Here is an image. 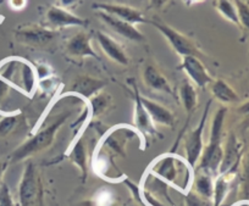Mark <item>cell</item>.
<instances>
[{
  "label": "cell",
  "instance_id": "ac0fdd59",
  "mask_svg": "<svg viewBox=\"0 0 249 206\" xmlns=\"http://www.w3.org/2000/svg\"><path fill=\"white\" fill-rule=\"evenodd\" d=\"M18 78L20 81V83H18V89H21V92L25 93L26 95L35 94L36 88L38 86L37 73H36L35 66L31 62H28L27 60L21 59Z\"/></svg>",
  "mask_w": 249,
  "mask_h": 206
},
{
  "label": "cell",
  "instance_id": "4dcf8cb0",
  "mask_svg": "<svg viewBox=\"0 0 249 206\" xmlns=\"http://www.w3.org/2000/svg\"><path fill=\"white\" fill-rule=\"evenodd\" d=\"M35 69H36V73H37L38 81L44 80V78H48V77H52L53 70L49 67V65L37 64L35 66Z\"/></svg>",
  "mask_w": 249,
  "mask_h": 206
},
{
  "label": "cell",
  "instance_id": "836d02e7",
  "mask_svg": "<svg viewBox=\"0 0 249 206\" xmlns=\"http://www.w3.org/2000/svg\"><path fill=\"white\" fill-rule=\"evenodd\" d=\"M170 0H149V5L152 9H155V10H161L165 6L167 5Z\"/></svg>",
  "mask_w": 249,
  "mask_h": 206
},
{
  "label": "cell",
  "instance_id": "cb8c5ba5",
  "mask_svg": "<svg viewBox=\"0 0 249 206\" xmlns=\"http://www.w3.org/2000/svg\"><path fill=\"white\" fill-rule=\"evenodd\" d=\"M212 176L213 174L200 170V173H198L195 179V188L197 194L208 200L213 199V193H214V183H213Z\"/></svg>",
  "mask_w": 249,
  "mask_h": 206
},
{
  "label": "cell",
  "instance_id": "52a82bcc",
  "mask_svg": "<svg viewBox=\"0 0 249 206\" xmlns=\"http://www.w3.org/2000/svg\"><path fill=\"white\" fill-rule=\"evenodd\" d=\"M45 21L53 30L66 27H87L89 22L86 18L80 17L69 11L68 9H64L59 5H53L48 8L45 13Z\"/></svg>",
  "mask_w": 249,
  "mask_h": 206
},
{
  "label": "cell",
  "instance_id": "603a6c76",
  "mask_svg": "<svg viewBox=\"0 0 249 206\" xmlns=\"http://www.w3.org/2000/svg\"><path fill=\"white\" fill-rule=\"evenodd\" d=\"M112 105V98L109 93L102 92L97 93L89 99V114L90 119H97L105 114L107 110H109Z\"/></svg>",
  "mask_w": 249,
  "mask_h": 206
},
{
  "label": "cell",
  "instance_id": "30bf717a",
  "mask_svg": "<svg viewBox=\"0 0 249 206\" xmlns=\"http://www.w3.org/2000/svg\"><path fill=\"white\" fill-rule=\"evenodd\" d=\"M98 16H99L100 20L110 28V30L114 31L115 33H117L119 35H121L124 39L130 40L133 43H142L145 40V37L143 35V33L136 27L132 23H128L124 20H120V18L115 17V16L109 15L107 13H103V11H97Z\"/></svg>",
  "mask_w": 249,
  "mask_h": 206
},
{
  "label": "cell",
  "instance_id": "e0dca14e",
  "mask_svg": "<svg viewBox=\"0 0 249 206\" xmlns=\"http://www.w3.org/2000/svg\"><path fill=\"white\" fill-rule=\"evenodd\" d=\"M141 100L142 104L144 105L145 110L149 114L150 119L154 122V124H160V126L165 127H172L175 124V115L167 109L164 105L159 104V103L154 102V100L145 98L141 95Z\"/></svg>",
  "mask_w": 249,
  "mask_h": 206
},
{
  "label": "cell",
  "instance_id": "44dd1931",
  "mask_svg": "<svg viewBox=\"0 0 249 206\" xmlns=\"http://www.w3.org/2000/svg\"><path fill=\"white\" fill-rule=\"evenodd\" d=\"M69 159L80 169L81 178L82 182H86L88 176V167H87V148H86L83 138H78L75 144L71 147L69 152Z\"/></svg>",
  "mask_w": 249,
  "mask_h": 206
},
{
  "label": "cell",
  "instance_id": "d6986e66",
  "mask_svg": "<svg viewBox=\"0 0 249 206\" xmlns=\"http://www.w3.org/2000/svg\"><path fill=\"white\" fill-rule=\"evenodd\" d=\"M239 157H241V147L234 134H230L226 149L224 150V157L220 165L219 173H232L238 165Z\"/></svg>",
  "mask_w": 249,
  "mask_h": 206
},
{
  "label": "cell",
  "instance_id": "1f68e13d",
  "mask_svg": "<svg viewBox=\"0 0 249 206\" xmlns=\"http://www.w3.org/2000/svg\"><path fill=\"white\" fill-rule=\"evenodd\" d=\"M208 199L202 198L200 195H188L187 196V206H210Z\"/></svg>",
  "mask_w": 249,
  "mask_h": 206
},
{
  "label": "cell",
  "instance_id": "d590c367",
  "mask_svg": "<svg viewBox=\"0 0 249 206\" xmlns=\"http://www.w3.org/2000/svg\"><path fill=\"white\" fill-rule=\"evenodd\" d=\"M9 159H3V157H0V184L3 183V177L5 174L6 169H8L9 165Z\"/></svg>",
  "mask_w": 249,
  "mask_h": 206
},
{
  "label": "cell",
  "instance_id": "4316f807",
  "mask_svg": "<svg viewBox=\"0 0 249 206\" xmlns=\"http://www.w3.org/2000/svg\"><path fill=\"white\" fill-rule=\"evenodd\" d=\"M20 111L5 112L0 119V138L8 137L16 128L20 120Z\"/></svg>",
  "mask_w": 249,
  "mask_h": 206
},
{
  "label": "cell",
  "instance_id": "2e32d148",
  "mask_svg": "<svg viewBox=\"0 0 249 206\" xmlns=\"http://www.w3.org/2000/svg\"><path fill=\"white\" fill-rule=\"evenodd\" d=\"M178 162V160L172 155L159 157L153 165L152 173H154L164 182L176 183L177 177H178V166H177Z\"/></svg>",
  "mask_w": 249,
  "mask_h": 206
},
{
  "label": "cell",
  "instance_id": "8fae6325",
  "mask_svg": "<svg viewBox=\"0 0 249 206\" xmlns=\"http://www.w3.org/2000/svg\"><path fill=\"white\" fill-rule=\"evenodd\" d=\"M66 52L73 57H93V59L100 60L98 52L93 49L92 47V37L88 32L81 31L73 34L70 39L68 40L65 47Z\"/></svg>",
  "mask_w": 249,
  "mask_h": 206
},
{
  "label": "cell",
  "instance_id": "83f0119b",
  "mask_svg": "<svg viewBox=\"0 0 249 206\" xmlns=\"http://www.w3.org/2000/svg\"><path fill=\"white\" fill-rule=\"evenodd\" d=\"M238 20L241 27H243L249 33V1L246 0H234Z\"/></svg>",
  "mask_w": 249,
  "mask_h": 206
},
{
  "label": "cell",
  "instance_id": "5b68a950",
  "mask_svg": "<svg viewBox=\"0 0 249 206\" xmlns=\"http://www.w3.org/2000/svg\"><path fill=\"white\" fill-rule=\"evenodd\" d=\"M59 32L50 27L38 25L21 26L15 31L16 42L33 48H45L57 39Z\"/></svg>",
  "mask_w": 249,
  "mask_h": 206
},
{
  "label": "cell",
  "instance_id": "8992f818",
  "mask_svg": "<svg viewBox=\"0 0 249 206\" xmlns=\"http://www.w3.org/2000/svg\"><path fill=\"white\" fill-rule=\"evenodd\" d=\"M212 103L213 100L208 102L199 123L197 124V127L186 138V144H184V147H186V159L191 167H195L197 165V162L200 159V155L203 153V149H204V147H203V133H204V128L205 124H207L208 115H209Z\"/></svg>",
  "mask_w": 249,
  "mask_h": 206
},
{
  "label": "cell",
  "instance_id": "9c48e42d",
  "mask_svg": "<svg viewBox=\"0 0 249 206\" xmlns=\"http://www.w3.org/2000/svg\"><path fill=\"white\" fill-rule=\"evenodd\" d=\"M93 9L97 11H103L109 15L124 20L132 25H140V23H148L147 17L144 14L138 9L132 8L128 5H122V4H112V3H95L93 4Z\"/></svg>",
  "mask_w": 249,
  "mask_h": 206
},
{
  "label": "cell",
  "instance_id": "7a4b0ae2",
  "mask_svg": "<svg viewBox=\"0 0 249 206\" xmlns=\"http://www.w3.org/2000/svg\"><path fill=\"white\" fill-rule=\"evenodd\" d=\"M227 109L225 106L220 107L214 115L210 128L209 144L203 149L199 159V170L208 172L210 174L219 173L220 165L224 157V149H222V129H224L225 119H226Z\"/></svg>",
  "mask_w": 249,
  "mask_h": 206
},
{
  "label": "cell",
  "instance_id": "ba28073f",
  "mask_svg": "<svg viewBox=\"0 0 249 206\" xmlns=\"http://www.w3.org/2000/svg\"><path fill=\"white\" fill-rule=\"evenodd\" d=\"M181 69L186 72L191 82L196 86V87L204 89L210 83L213 82V77L209 73L207 67L202 62L200 57L193 56V55H187V56L182 57Z\"/></svg>",
  "mask_w": 249,
  "mask_h": 206
},
{
  "label": "cell",
  "instance_id": "7c38bea8",
  "mask_svg": "<svg viewBox=\"0 0 249 206\" xmlns=\"http://www.w3.org/2000/svg\"><path fill=\"white\" fill-rule=\"evenodd\" d=\"M107 82L92 76H80L76 78L68 90V95H78L89 100L93 95L102 92L107 87Z\"/></svg>",
  "mask_w": 249,
  "mask_h": 206
},
{
  "label": "cell",
  "instance_id": "e575fe53",
  "mask_svg": "<svg viewBox=\"0 0 249 206\" xmlns=\"http://www.w3.org/2000/svg\"><path fill=\"white\" fill-rule=\"evenodd\" d=\"M81 0H57V3H59V6H61V8L64 9H71L73 8V6L77 5L78 3H80Z\"/></svg>",
  "mask_w": 249,
  "mask_h": 206
},
{
  "label": "cell",
  "instance_id": "d4e9b609",
  "mask_svg": "<svg viewBox=\"0 0 249 206\" xmlns=\"http://www.w3.org/2000/svg\"><path fill=\"white\" fill-rule=\"evenodd\" d=\"M215 9H216L217 13H219L225 20L233 23L237 27H241L236 5H234V3H232L231 0H216V1H215Z\"/></svg>",
  "mask_w": 249,
  "mask_h": 206
},
{
  "label": "cell",
  "instance_id": "f546056e",
  "mask_svg": "<svg viewBox=\"0 0 249 206\" xmlns=\"http://www.w3.org/2000/svg\"><path fill=\"white\" fill-rule=\"evenodd\" d=\"M11 87H13L11 83H9L8 81H5L4 78L0 77V112H3L4 104H5L6 100H8Z\"/></svg>",
  "mask_w": 249,
  "mask_h": 206
},
{
  "label": "cell",
  "instance_id": "ffe728a7",
  "mask_svg": "<svg viewBox=\"0 0 249 206\" xmlns=\"http://www.w3.org/2000/svg\"><path fill=\"white\" fill-rule=\"evenodd\" d=\"M210 90L217 102L224 105H232L239 103V95L236 90L224 80H214L210 83Z\"/></svg>",
  "mask_w": 249,
  "mask_h": 206
},
{
  "label": "cell",
  "instance_id": "d6a6232c",
  "mask_svg": "<svg viewBox=\"0 0 249 206\" xmlns=\"http://www.w3.org/2000/svg\"><path fill=\"white\" fill-rule=\"evenodd\" d=\"M26 4H27V0H9V5L13 10L20 11L22 9H25Z\"/></svg>",
  "mask_w": 249,
  "mask_h": 206
},
{
  "label": "cell",
  "instance_id": "74e56055",
  "mask_svg": "<svg viewBox=\"0 0 249 206\" xmlns=\"http://www.w3.org/2000/svg\"><path fill=\"white\" fill-rule=\"evenodd\" d=\"M244 178H246V183H247L246 189H249V154L246 160V165H244Z\"/></svg>",
  "mask_w": 249,
  "mask_h": 206
},
{
  "label": "cell",
  "instance_id": "5bb4252c",
  "mask_svg": "<svg viewBox=\"0 0 249 206\" xmlns=\"http://www.w3.org/2000/svg\"><path fill=\"white\" fill-rule=\"evenodd\" d=\"M95 38H97L98 44L100 45L104 54L110 60H112L116 64L122 65V66H127L130 64V60H128V56L126 54V52H124V49L114 38L110 37L107 33L102 32V31H97L95 32Z\"/></svg>",
  "mask_w": 249,
  "mask_h": 206
},
{
  "label": "cell",
  "instance_id": "9a60e30c",
  "mask_svg": "<svg viewBox=\"0 0 249 206\" xmlns=\"http://www.w3.org/2000/svg\"><path fill=\"white\" fill-rule=\"evenodd\" d=\"M143 80H144L145 85L152 90L165 93V94L175 97V93L167 78L158 70V67L154 66V65H145L144 69H143Z\"/></svg>",
  "mask_w": 249,
  "mask_h": 206
},
{
  "label": "cell",
  "instance_id": "f1b7e54d",
  "mask_svg": "<svg viewBox=\"0 0 249 206\" xmlns=\"http://www.w3.org/2000/svg\"><path fill=\"white\" fill-rule=\"evenodd\" d=\"M0 206H15L10 188L4 182L0 184Z\"/></svg>",
  "mask_w": 249,
  "mask_h": 206
},
{
  "label": "cell",
  "instance_id": "f35d334b",
  "mask_svg": "<svg viewBox=\"0 0 249 206\" xmlns=\"http://www.w3.org/2000/svg\"><path fill=\"white\" fill-rule=\"evenodd\" d=\"M203 1H204V0H183V3L188 6L196 5V4H200L203 3Z\"/></svg>",
  "mask_w": 249,
  "mask_h": 206
},
{
  "label": "cell",
  "instance_id": "6da1fadb",
  "mask_svg": "<svg viewBox=\"0 0 249 206\" xmlns=\"http://www.w3.org/2000/svg\"><path fill=\"white\" fill-rule=\"evenodd\" d=\"M70 112H62V114L57 115L53 120L52 123L40 128L37 133H35L31 137L30 139H27L20 147L16 148L11 153L10 156H9V161L13 162V164L21 162L23 160L28 159V157L33 156L35 154L43 152L47 148H49L52 143L54 142L55 136L59 132V129L61 128L62 124L65 123L66 120L70 117Z\"/></svg>",
  "mask_w": 249,
  "mask_h": 206
},
{
  "label": "cell",
  "instance_id": "484cf974",
  "mask_svg": "<svg viewBox=\"0 0 249 206\" xmlns=\"http://www.w3.org/2000/svg\"><path fill=\"white\" fill-rule=\"evenodd\" d=\"M230 173H220L214 183V193H213V206H220L226 198L230 189Z\"/></svg>",
  "mask_w": 249,
  "mask_h": 206
},
{
  "label": "cell",
  "instance_id": "8d00e7d4",
  "mask_svg": "<svg viewBox=\"0 0 249 206\" xmlns=\"http://www.w3.org/2000/svg\"><path fill=\"white\" fill-rule=\"evenodd\" d=\"M238 112L241 115H243L244 117H247V120H249V100H247L246 103H243L242 105H239Z\"/></svg>",
  "mask_w": 249,
  "mask_h": 206
},
{
  "label": "cell",
  "instance_id": "7402d4cb",
  "mask_svg": "<svg viewBox=\"0 0 249 206\" xmlns=\"http://www.w3.org/2000/svg\"><path fill=\"white\" fill-rule=\"evenodd\" d=\"M179 99H181L182 106L184 111L188 115V119L192 116L195 110L198 105V94L196 90V86L191 81H183V83L179 87Z\"/></svg>",
  "mask_w": 249,
  "mask_h": 206
},
{
  "label": "cell",
  "instance_id": "4fadbf2b",
  "mask_svg": "<svg viewBox=\"0 0 249 206\" xmlns=\"http://www.w3.org/2000/svg\"><path fill=\"white\" fill-rule=\"evenodd\" d=\"M133 87V100H135V114H133V120L137 131H140L143 136H157L158 131L155 129L154 122L150 119L149 114L145 110L144 105L141 100V93L138 90L136 82H132Z\"/></svg>",
  "mask_w": 249,
  "mask_h": 206
},
{
  "label": "cell",
  "instance_id": "277c9868",
  "mask_svg": "<svg viewBox=\"0 0 249 206\" xmlns=\"http://www.w3.org/2000/svg\"><path fill=\"white\" fill-rule=\"evenodd\" d=\"M148 23H150L153 27L157 28L164 35V38L167 40L170 47L181 57L187 56V55L202 57L203 54L199 50V48H198V45L188 35L183 34V33L175 30L174 27H171V26H169L167 23L162 22L160 20H154L153 18V20H148Z\"/></svg>",
  "mask_w": 249,
  "mask_h": 206
},
{
  "label": "cell",
  "instance_id": "3957f363",
  "mask_svg": "<svg viewBox=\"0 0 249 206\" xmlns=\"http://www.w3.org/2000/svg\"><path fill=\"white\" fill-rule=\"evenodd\" d=\"M20 206H45L44 188L38 167L28 161L23 169L18 184Z\"/></svg>",
  "mask_w": 249,
  "mask_h": 206
}]
</instances>
